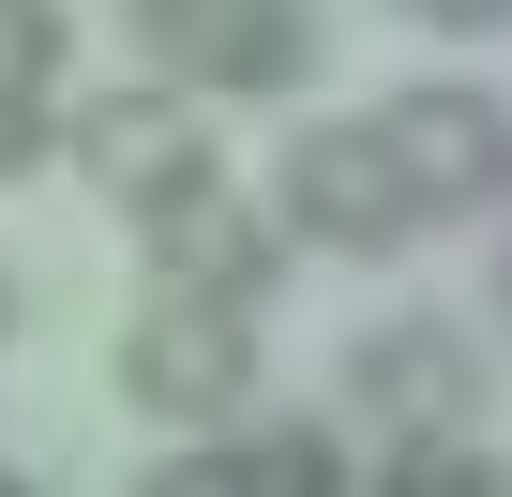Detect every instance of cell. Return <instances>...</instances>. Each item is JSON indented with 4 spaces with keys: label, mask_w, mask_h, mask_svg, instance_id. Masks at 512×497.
Masks as SVG:
<instances>
[{
    "label": "cell",
    "mask_w": 512,
    "mask_h": 497,
    "mask_svg": "<svg viewBox=\"0 0 512 497\" xmlns=\"http://www.w3.org/2000/svg\"><path fill=\"white\" fill-rule=\"evenodd\" d=\"M272 196H287V226H302V241H332V257H392V241L422 226V196H407V166H392V136H377V121H302Z\"/></svg>",
    "instance_id": "6da1fadb"
},
{
    "label": "cell",
    "mask_w": 512,
    "mask_h": 497,
    "mask_svg": "<svg viewBox=\"0 0 512 497\" xmlns=\"http://www.w3.org/2000/svg\"><path fill=\"white\" fill-rule=\"evenodd\" d=\"M151 76L166 91H302L317 76V16L302 0H151Z\"/></svg>",
    "instance_id": "7a4b0ae2"
},
{
    "label": "cell",
    "mask_w": 512,
    "mask_h": 497,
    "mask_svg": "<svg viewBox=\"0 0 512 497\" xmlns=\"http://www.w3.org/2000/svg\"><path fill=\"white\" fill-rule=\"evenodd\" d=\"M76 181H91L106 211L166 226V211H196V196H211V136H196V106H181L166 76H136V91H106V106L76 121Z\"/></svg>",
    "instance_id": "3957f363"
},
{
    "label": "cell",
    "mask_w": 512,
    "mask_h": 497,
    "mask_svg": "<svg viewBox=\"0 0 512 497\" xmlns=\"http://www.w3.org/2000/svg\"><path fill=\"white\" fill-rule=\"evenodd\" d=\"M121 392L151 407V422H241L256 407V317H196V302H151L136 332H121Z\"/></svg>",
    "instance_id": "277c9868"
},
{
    "label": "cell",
    "mask_w": 512,
    "mask_h": 497,
    "mask_svg": "<svg viewBox=\"0 0 512 497\" xmlns=\"http://www.w3.org/2000/svg\"><path fill=\"white\" fill-rule=\"evenodd\" d=\"M377 136L422 211H512V106L497 91H392Z\"/></svg>",
    "instance_id": "5b68a950"
},
{
    "label": "cell",
    "mask_w": 512,
    "mask_h": 497,
    "mask_svg": "<svg viewBox=\"0 0 512 497\" xmlns=\"http://www.w3.org/2000/svg\"><path fill=\"white\" fill-rule=\"evenodd\" d=\"M347 392H362L392 437H467L482 362H467V332H452V317H377V332L347 347Z\"/></svg>",
    "instance_id": "8992f818"
},
{
    "label": "cell",
    "mask_w": 512,
    "mask_h": 497,
    "mask_svg": "<svg viewBox=\"0 0 512 497\" xmlns=\"http://www.w3.org/2000/svg\"><path fill=\"white\" fill-rule=\"evenodd\" d=\"M256 287H272V211H241L226 181L196 211L151 226V302H196V317H256Z\"/></svg>",
    "instance_id": "52a82bcc"
},
{
    "label": "cell",
    "mask_w": 512,
    "mask_h": 497,
    "mask_svg": "<svg viewBox=\"0 0 512 497\" xmlns=\"http://www.w3.org/2000/svg\"><path fill=\"white\" fill-rule=\"evenodd\" d=\"M61 61H76V31L46 16V0H16V16H0V166H46V91H61Z\"/></svg>",
    "instance_id": "ba28073f"
},
{
    "label": "cell",
    "mask_w": 512,
    "mask_h": 497,
    "mask_svg": "<svg viewBox=\"0 0 512 497\" xmlns=\"http://www.w3.org/2000/svg\"><path fill=\"white\" fill-rule=\"evenodd\" d=\"M241 467H256V497H347V452H332L317 422H272V437H241Z\"/></svg>",
    "instance_id": "9c48e42d"
},
{
    "label": "cell",
    "mask_w": 512,
    "mask_h": 497,
    "mask_svg": "<svg viewBox=\"0 0 512 497\" xmlns=\"http://www.w3.org/2000/svg\"><path fill=\"white\" fill-rule=\"evenodd\" d=\"M497 467L467 452V437H392V467H377V497H482Z\"/></svg>",
    "instance_id": "30bf717a"
},
{
    "label": "cell",
    "mask_w": 512,
    "mask_h": 497,
    "mask_svg": "<svg viewBox=\"0 0 512 497\" xmlns=\"http://www.w3.org/2000/svg\"><path fill=\"white\" fill-rule=\"evenodd\" d=\"M136 497H256V467H241V437H226V452H166Z\"/></svg>",
    "instance_id": "8fae6325"
},
{
    "label": "cell",
    "mask_w": 512,
    "mask_h": 497,
    "mask_svg": "<svg viewBox=\"0 0 512 497\" xmlns=\"http://www.w3.org/2000/svg\"><path fill=\"white\" fill-rule=\"evenodd\" d=\"M497 317H512V241H497Z\"/></svg>",
    "instance_id": "7c38bea8"
},
{
    "label": "cell",
    "mask_w": 512,
    "mask_h": 497,
    "mask_svg": "<svg viewBox=\"0 0 512 497\" xmlns=\"http://www.w3.org/2000/svg\"><path fill=\"white\" fill-rule=\"evenodd\" d=\"M0 497H31V482H0Z\"/></svg>",
    "instance_id": "4fadbf2b"
},
{
    "label": "cell",
    "mask_w": 512,
    "mask_h": 497,
    "mask_svg": "<svg viewBox=\"0 0 512 497\" xmlns=\"http://www.w3.org/2000/svg\"><path fill=\"white\" fill-rule=\"evenodd\" d=\"M482 497H512V482H482Z\"/></svg>",
    "instance_id": "5bb4252c"
}]
</instances>
